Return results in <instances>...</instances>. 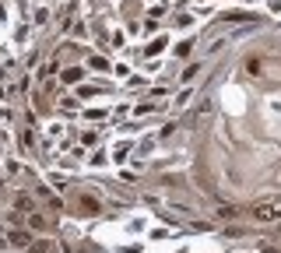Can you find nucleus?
<instances>
[{"mask_svg":"<svg viewBox=\"0 0 281 253\" xmlns=\"http://www.w3.org/2000/svg\"><path fill=\"white\" fill-rule=\"evenodd\" d=\"M253 218H260V221H274V218H281V211H278V207H256Z\"/></svg>","mask_w":281,"mask_h":253,"instance_id":"obj_1","label":"nucleus"},{"mask_svg":"<svg viewBox=\"0 0 281 253\" xmlns=\"http://www.w3.org/2000/svg\"><path fill=\"white\" fill-rule=\"evenodd\" d=\"M264 253H281V249L278 246H264Z\"/></svg>","mask_w":281,"mask_h":253,"instance_id":"obj_4","label":"nucleus"},{"mask_svg":"<svg viewBox=\"0 0 281 253\" xmlns=\"http://www.w3.org/2000/svg\"><path fill=\"white\" fill-rule=\"evenodd\" d=\"M18 211H28V214H32V211H36V200H32L28 193H18Z\"/></svg>","mask_w":281,"mask_h":253,"instance_id":"obj_2","label":"nucleus"},{"mask_svg":"<svg viewBox=\"0 0 281 253\" xmlns=\"http://www.w3.org/2000/svg\"><path fill=\"white\" fill-rule=\"evenodd\" d=\"M28 225H32L36 232H46V228H50V225H46V218H42V214H36V211L28 214Z\"/></svg>","mask_w":281,"mask_h":253,"instance_id":"obj_3","label":"nucleus"}]
</instances>
